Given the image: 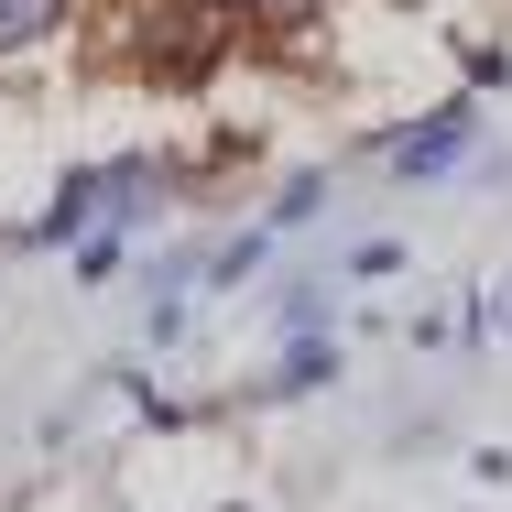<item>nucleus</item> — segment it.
I'll list each match as a JSON object with an SVG mask.
<instances>
[{"mask_svg": "<svg viewBox=\"0 0 512 512\" xmlns=\"http://www.w3.org/2000/svg\"><path fill=\"white\" fill-rule=\"evenodd\" d=\"M153 207H164V164H99V175H77L66 197L44 207L33 240H77V229H88V240H120V229H142Z\"/></svg>", "mask_w": 512, "mask_h": 512, "instance_id": "1", "label": "nucleus"}, {"mask_svg": "<svg viewBox=\"0 0 512 512\" xmlns=\"http://www.w3.org/2000/svg\"><path fill=\"white\" fill-rule=\"evenodd\" d=\"M458 153H469V109H436L393 142V175H458Z\"/></svg>", "mask_w": 512, "mask_h": 512, "instance_id": "2", "label": "nucleus"}, {"mask_svg": "<svg viewBox=\"0 0 512 512\" xmlns=\"http://www.w3.org/2000/svg\"><path fill=\"white\" fill-rule=\"evenodd\" d=\"M77 0H0V55H22V44H44L55 22H66Z\"/></svg>", "mask_w": 512, "mask_h": 512, "instance_id": "3", "label": "nucleus"}, {"mask_svg": "<svg viewBox=\"0 0 512 512\" xmlns=\"http://www.w3.org/2000/svg\"><path fill=\"white\" fill-rule=\"evenodd\" d=\"M229 11H240V22H262V33H295V22H316L327 0H229Z\"/></svg>", "mask_w": 512, "mask_h": 512, "instance_id": "4", "label": "nucleus"}]
</instances>
